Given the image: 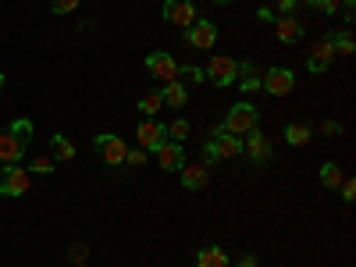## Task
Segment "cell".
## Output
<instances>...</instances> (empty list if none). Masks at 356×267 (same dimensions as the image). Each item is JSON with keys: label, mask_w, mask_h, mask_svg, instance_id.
I'll use <instances>...</instances> for the list:
<instances>
[{"label": "cell", "mask_w": 356, "mask_h": 267, "mask_svg": "<svg viewBox=\"0 0 356 267\" xmlns=\"http://www.w3.org/2000/svg\"><path fill=\"white\" fill-rule=\"evenodd\" d=\"M332 57H335V47H332V40H317V43L310 47V72H314V75H321L324 68L332 65Z\"/></svg>", "instance_id": "obj_13"}, {"label": "cell", "mask_w": 356, "mask_h": 267, "mask_svg": "<svg viewBox=\"0 0 356 267\" xmlns=\"http://www.w3.org/2000/svg\"><path fill=\"white\" fill-rule=\"evenodd\" d=\"M196 267H228V253L221 246H207L196 253Z\"/></svg>", "instance_id": "obj_17"}, {"label": "cell", "mask_w": 356, "mask_h": 267, "mask_svg": "<svg viewBox=\"0 0 356 267\" xmlns=\"http://www.w3.org/2000/svg\"><path fill=\"white\" fill-rule=\"evenodd\" d=\"M161 143H164V125H161V122H150V118H146V122L136 129V146L150 154V150H157Z\"/></svg>", "instance_id": "obj_10"}, {"label": "cell", "mask_w": 356, "mask_h": 267, "mask_svg": "<svg viewBox=\"0 0 356 267\" xmlns=\"http://www.w3.org/2000/svg\"><path fill=\"white\" fill-rule=\"evenodd\" d=\"M161 107H164V97H161V93H146V97L139 100V111H143L146 118H150V114H157Z\"/></svg>", "instance_id": "obj_24"}, {"label": "cell", "mask_w": 356, "mask_h": 267, "mask_svg": "<svg viewBox=\"0 0 356 267\" xmlns=\"http://www.w3.org/2000/svg\"><path fill=\"white\" fill-rule=\"evenodd\" d=\"M239 267H257V257H253V253H246V257L239 260Z\"/></svg>", "instance_id": "obj_36"}, {"label": "cell", "mask_w": 356, "mask_h": 267, "mask_svg": "<svg viewBox=\"0 0 356 267\" xmlns=\"http://www.w3.org/2000/svg\"><path fill=\"white\" fill-rule=\"evenodd\" d=\"M285 139H289V146H307L310 143V129L307 125H289L285 129Z\"/></svg>", "instance_id": "obj_21"}, {"label": "cell", "mask_w": 356, "mask_h": 267, "mask_svg": "<svg viewBox=\"0 0 356 267\" xmlns=\"http://www.w3.org/2000/svg\"><path fill=\"white\" fill-rule=\"evenodd\" d=\"M175 82H193V86H196V82H203V72L193 68V65H186V68H178V79H175Z\"/></svg>", "instance_id": "obj_26"}, {"label": "cell", "mask_w": 356, "mask_h": 267, "mask_svg": "<svg viewBox=\"0 0 356 267\" xmlns=\"http://www.w3.org/2000/svg\"><path fill=\"white\" fill-rule=\"evenodd\" d=\"M207 164H214V161H235V157H243V139L239 136H228L225 129L214 132V139L207 143Z\"/></svg>", "instance_id": "obj_1"}, {"label": "cell", "mask_w": 356, "mask_h": 267, "mask_svg": "<svg viewBox=\"0 0 356 267\" xmlns=\"http://www.w3.org/2000/svg\"><path fill=\"white\" fill-rule=\"evenodd\" d=\"M292 86H296V75L289 68H271L264 79H260V89H267L271 97H285L292 93Z\"/></svg>", "instance_id": "obj_5"}, {"label": "cell", "mask_w": 356, "mask_h": 267, "mask_svg": "<svg viewBox=\"0 0 356 267\" xmlns=\"http://www.w3.org/2000/svg\"><path fill=\"white\" fill-rule=\"evenodd\" d=\"M164 136H171L175 143H182V139L189 136V122H182V118H178V122H171V125L164 129Z\"/></svg>", "instance_id": "obj_25"}, {"label": "cell", "mask_w": 356, "mask_h": 267, "mask_svg": "<svg viewBox=\"0 0 356 267\" xmlns=\"http://www.w3.org/2000/svg\"><path fill=\"white\" fill-rule=\"evenodd\" d=\"M228 136H246L257 129V107L253 104H235L225 118V125H221Z\"/></svg>", "instance_id": "obj_2"}, {"label": "cell", "mask_w": 356, "mask_h": 267, "mask_svg": "<svg viewBox=\"0 0 356 267\" xmlns=\"http://www.w3.org/2000/svg\"><path fill=\"white\" fill-rule=\"evenodd\" d=\"M33 171L36 175H47V171H54V161L50 157H40V161H33Z\"/></svg>", "instance_id": "obj_32"}, {"label": "cell", "mask_w": 356, "mask_h": 267, "mask_svg": "<svg viewBox=\"0 0 356 267\" xmlns=\"http://www.w3.org/2000/svg\"><path fill=\"white\" fill-rule=\"evenodd\" d=\"M146 72H150L154 79H161L164 86L178 79V65H175L171 54H150V57H146Z\"/></svg>", "instance_id": "obj_7"}, {"label": "cell", "mask_w": 356, "mask_h": 267, "mask_svg": "<svg viewBox=\"0 0 356 267\" xmlns=\"http://www.w3.org/2000/svg\"><path fill=\"white\" fill-rule=\"evenodd\" d=\"M243 154H246L253 164H267V161H271V143H267V136H260V132L253 129V132H246Z\"/></svg>", "instance_id": "obj_11"}, {"label": "cell", "mask_w": 356, "mask_h": 267, "mask_svg": "<svg viewBox=\"0 0 356 267\" xmlns=\"http://www.w3.org/2000/svg\"><path fill=\"white\" fill-rule=\"evenodd\" d=\"M125 164H132V168L146 164V150H139V146H136V150H129V154H125Z\"/></svg>", "instance_id": "obj_31"}, {"label": "cell", "mask_w": 356, "mask_h": 267, "mask_svg": "<svg viewBox=\"0 0 356 267\" xmlns=\"http://www.w3.org/2000/svg\"><path fill=\"white\" fill-rule=\"evenodd\" d=\"M314 8H321V11H328V15H335V8H339V0H310Z\"/></svg>", "instance_id": "obj_33"}, {"label": "cell", "mask_w": 356, "mask_h": 267, "mask_svg": "<svg viewBox=\"0 0 356 267\" xmlns=\"http://www.w3.org/2000/svg\"><path fill=\"white\" fill-rule=\"evenodd\" d=\"M218 4H232V0H218Z\"/></svg>", "instance_id": "obj_39"}, {"label": "cell", "mask_w": 356, "mask_h": 267, "mask_svg": "<svg viewBox=\"0 0 356 267\" xmlns=\"http://www.w3.org/2000/svg\"><path fill=\"white\" fill-rule=\"evenodd\" d=\"M342 178H346V175H342V168H339L335 161L321 168V186H324V189H339V186H342Z\"/></svg>", "instance_id": "obj_20"}, {"label": "cell", "mask_w": 356, "mask_h": 267, "mask_svg": "<svg viewBox=\"0 0 356 267\" xmlns=\"http://www.w3.org/2000/svg\"><path fill=\"white\" fill-rule=\"evenodd\" d=\"M0 89H4V75H0Z\"/></svg>", "instance_id": "obj_38"}, {"label": "cell", "mask_w": 356, "mask_h": 267, "mask_svg": "<svg viewBox=\"0 0 356 267\" xmlns=\"http://www.w3.org/2000/svg\"><path fill=\"white\" fill-rule=\"evenodd\" d=\"M68 260H72V264L89 260V246H86V243H72V246H68Z\"/></svg>", "instance_id": "obj_27"}, {"label": "cell", "mask_w": 356, "mask_h": 267, "mask_svg": "<svg viewBox=\"0 0 356 267\" xmlns=\"http://www.w3.org/2000/svg\"><path fill=\"white\" fill-rule=\"evenodd\" d=\"M278 11L282 15H292L296 11V0H278Z\"/></svg>", "instance_id": "obj_34"}, {"label": "cell", "mask_w": 356, "mask_h": 267, "mask_svg": "<svg viewBox=\"0 0 356 267\" xmlns=\"http://www.w3.org/2000/svg\"><path fill=\"white\" fill-rule=\"evenodd\" d=\"M11 136H18L25 146H29V139H33V122L29 118H18V122H11V129H8Z\"/></svg>", "instance_id": "obj_23"}, {"label": "cell", "mask_w": 356, "mask_h": 267, "mask_svg": "<svg viewBox=\"0 0 356 267\" xmlns=\"http://www.w3.org/2000/svg\"><path fill=\"white\" fill-rule=\"evenodd\" d=\"M161 97H164L168 107H186V100H189V93H186L182 82H168V86L161 89Z\"/></svg>", "instance_id": "obj_18"}, {"label": "cell", "mask_w": 356, "mask_h": 267, "mask_svg": "<svg viewBox=\"0 0 356 267\" xmlns=\"http://www.w3.org/2000/svg\"><path fill=\"white\" fill-rule=\"evenodd\" d=\"M339 193H342V200H346V203H353V200H356V182H353V178H342Z\"/></svg>", "instance_id": "obj_30"}, {"label": "cell", "mask_w": 356, "mask_h": 267, "mask_svg": "<svg viewBox=\"0 0 356 267\" xmlns=\"http://www.w3.org/2000/svg\"><path fill=\"white\" fill-rule=\"evenodd\" d=\"M332 47H335L339 54H353V36H349V33H339V36L332 40Z\"/></svg>", "instance_id": "obj_28"}, {"label": "cell", "mask_w": 356, "mask_h": 267, "mask_svg": "<svg viewBox=\"0 0 356 267\" xmlns=\"http://www.w3.org/2000/svg\"><path fill=\"white\" fill-rule=\"evenodd\" d=\"M300 36H303V22L292 18V15H282V18H278V40H282V43H296Z\"/></svg>", "instance_id": "obj_16"}, {"label": "cell", "mask_w": 356, "mask_h": 267, "mask_svg": "<svg viewBox=\"0 0 356 267\" xmlns=\"http://www.w3.org/2000/svg\"><path fill=\"white\" fill-rule=\"evenodd\" d=\"M207 75L214 79V86L225 89V86H232L235 79H239V65H235L232 57H214V61L207 65Z\"/></svg>", "instance_id": "obj_9"}, {"label": "cell", "mask_w": 356, "mask_h": 267, "mask_svg": "<svg viewBox=\"0 0 356 267\" xmlns=\"http://www.w3.org/2000/svg\"><path fill=\"white\" fill-rule=\"evenodd\" d=\"M50 8H54V15H68L79 8V0H50Z\"/></svg>", "instance_id": "obj_29"}, {"label": "cell", "mask_w": 356, "mask_h": 267, "mask_svg": "<svg viewBox=\"0 0 356 267\" xmlns=\"http://www.w3.org/2000/svg\"><path fill=\"white\" fill-rule=\"evenodd\" d=\"M97 150L107 164H125V154H129V146L122 136H97Z\"/></svg>", "instance_id": "obj_8"}, {"label": "cell", "mask_w": 356, "mask_h": 267, "mask_svg": "<svg viewBox=\"0 0 356 267\" xmlns=\"http://www.w3.org/2000/svg\"><path fill=\"white\" fill-rule=\"evenodd\" d=\"M321 132H324V136H339V125H335V122H324Z\"/></svg>", "instance_id": "obj_35"}, {"label": "cell", "mask_w": 356, "mask_h": 267, "mask_svg": "<svg viewBox=\"0 0 356 267\" xmlns=\"http://www.w3.org/2000/svg\"><path fill=\"white\" fill-rule=\"evenodd\" d=\"M29 171L25 168H18V164H8L4 171H0V193L4 196H22V193H29Z\"/></svg>", "instance_id": "obj_3"}, {"label": "cell", "mask_w": 356, "mask_h": 267, "mask_svg": "<svg viewBox=\"0 0 356 267\" xmlns=\"http://www.w3.org/2000/svg\"><path fill=\"white\" fill-rule=\"evenodd\" d=\"M186 43L196 47V50H211L218 43V25L214 22H193L186 29Z\"/></svg>", "instance_id": "obj_4"}, {"label": "cell", "mask_w": 356, "mask_h": 267, "mask_svg": "<svg viewBox=\"0 0 356 267\" xmlns=\"http://www.w3.org/2000/svg\"><path fill=\"white\" fill-rule=\"evenodd\" d=\"M239 89L243 93H253V89H260V68L257 65H239Z\"/></svg>", "instance_id": "obj_19"}, {"label": "cell", "mask_w": 356, "mask_h": 267, "mask_svg": "<svg viewBox=\"0 0 356 267\" xmlns=\"http://www.w3.org/2000/svg\"><path fill=\"white\" fill-rule=\"evenodd\" d=\"M164 18L171 25H178V29H189L196 22V4H193V0H168V4H164Z\"/></svg>", "instance_id": "obj_6"}, {"label": "cell", "mask_w": 356, "mask_h": 267, "mask_svg": "<svg viewBox=\"0 0 356 267\" xmlns=\"http://www.w3.org/2000/svg\"><path fill=\"white\" fill-rule=\"evenodd\" d=\"M25 157V143L11 132H0V161L4 164H18Z\"/></svg>", "instance_id": "obj_14"}, {"label": "cell", "mask_w": 356, "mask_h": 267, "mask_svg": "<svg viewBox=\"0 0 356 267\" xmlns=\"http://www.w3.org/2000/svg\"><path fill=\"white\" fill-rule=\"evenodd\" d=\"M75 267H89V264H86V260H82V264H75Z\"/></svg>", "instance_id": "obj_37"}, {"label": "cell", "mask_w": 356, "mask_h": 267, "mask_svg": "<svg viewBox=\"0 0 356 267\" xmlns=\"http://www.w3.org/2000/svg\"><path fill=\"white\" fill-rule=\"evenodd\" d=\"M154 154H157V164H161L164 171H182V164H186V150H182V143H161Z\"/></svg>", "instance_id": "obj_12"}, {"label": "cell", "mask_w": 356, "mask_h": 267, "mask_svg": "<svg viewBox=\"0 0 356 267\" xmlns=\"http://www.w3.org/2000/svg\"><path fill=\"white\" fill-rule=\"evenodd\" d=\"M207 178H211V175H207V164H182V186L186 189H203L207 186Z\"/></svg>", "instance_id": "obj_15"}, {"label": "cell", "mask_w": 356, "mask_h": 267, "mask_svg": "<svg viewBox=\"0 0 356 267\" xmlns=\"http://www.w3.org/2000/svg\"><path fill=\"white\" fill-rule=\"evenodd\" d=\"M54 139V154H57V161H72L75 157V146L65 139V136H50Z\"/></svg>", "instance_id": "obj_22"}]
</instances>
